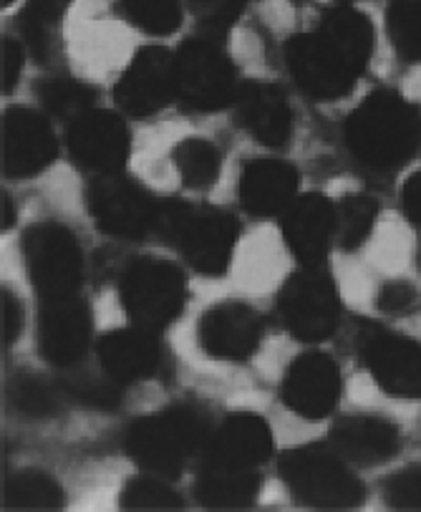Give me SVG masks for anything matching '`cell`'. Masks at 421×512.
Wrapping results in <instances>:
<instances>
[{"mask_svg":"<svg viewBox=\"0 0 421 512\" xmlns=\"http://www.w3.org/2000/svg\"><path fill=\"white\" fill-rule=\"evenodd\" d=\"M346 147L374 172L401 167L421 147V109L396 91H376L348 117Z\"/></svg>","mask_w":421,"mask_h":512,"instance_id":"1","label":"cell"},{"mask_svg":"<svg viewBox=\"0 0 421 512\" xmlns=\"http://www.w3.org/2000/svg\"><path fill=\"white\" fill-rule=\"evenodd\" d=\"M210 439V422L190 404L137 419L127 432V452L149 475L174 480L192 454Z\"/></svg>","mask_w":421,"mask_h":512,"instance_id":"2","label":"cell"},{"mask_svg":"<svg viewBox=\"0 0 421 512\" xmlns=\"http://www.w3.org/2000/svg\"><path fill=\"white\" fill-rule=\"evenodd\" d=\"M167 243L179 248L187 263L205 275H220L230 268L237 240V222L212 207H192L172 200L159 205L157 227Z\"/></svg>","mask_w":421,"mask_h":512,"instance_id":"3","label":"cell"},{"mask_svg":"<svg viewBox=\"0 0 421 512\" xmlns=\"http://www.w3.org/2000/svg\"><path fill=\"white\" fill-rule=\"evenodd\" d=\"M280 477L295 500L321 510H351L366 497L364 482L348 470L336 449L323 444L285 452Z\"/></svg>","mask_w":421,"mask_h":512,"instance_id":"4","label":"cell"},{"mask_svg":"<svg viewBox=\"0 0 421 512\" xmlns=\"http://www.w3.org/2000/svg\"><path fill=\"white\" fill-rule=\"evenodd\" d=\"M187 301L185 275L167 260H134L122 275V306L139 328L162 331Z\"/></svg>","mask_w":421,"mask_h":512,"instance_id":"5","label":"cell"},{"mask_svg":"<svg viewBox=\"0 0 421 512\" xmlns=\"http://www.w3.org/2000/svg\"><path fill=\"white\" fill-rule=\"evenodd\" d=\"M177 96L190 109L215 111L237 99V74L230 56L210 38H192L174 56Z\"/></svg>","mask_w":421,"mask_h":512,"instance_id":"6","label":"cell"},{"mask_svg":"<svg viewBox=\"0 0 421 512\" xmlns=\"http://www.w3.org/2000/svg\"><path fill=\"white\" fill-rule=\"evenodd\" d=\"M283 326L300 341H323L333 336L341 321V301L331 275L306 265V270L290 275L278 296Z\"/></svg>","mask_w":421,"mask_h":512,"instance_id":"7","label":"cell"},{"mask_svg":"<svg viewBox=\"0 0 421 512\" xmlns=\"http://www.w3.org/2000/svg\"><path fill=\"white\" fill-rule=\"evenodd\" d=\"M28 275L41 298H61L79 293L84 278V255L79 240L61 225H38L23 238Z\"/></svg>","mask_w":421,"mask_h":512,"instance_id":"8","label":"cell"},{"mask_svg":"<svg viewBox=\"0 0 421 512\" xmlns=\"http://www.w3.org/2000/svg\"><path fill=\"white\" fill-rule=\"evenodd\" d=\"M285 61L295 84L321 101L346 96L361 76L321 31L298 33L290 38L285 46Z\"/></svg>","mask_w":421,"mask_h":512,"instance_id":"9","label":"cell"},{"mask_svg":"<svg viewBox=\"0 0 421 512\" xmlns=\"http://www.w3.org/2000/svg\"><path fill=\"white\" fill-rule=\"evenodd\" d=\"M89 212L101 233L142 238L157 227L159 205L127 177L104 172L89 187Z\"/></svg>","mask_w":421,"mask_h":512,"instance_id":"10","label":"cell"},{"mask_svg":"<svg viewBox=\"0 0 421 512\" xmlns=\"http://www.w3.org/2000/svg\"><path fill=\"white\" fill-rule=\"evenodd\" d=\"M366 369L386 394L414 399L421 396V346L401 333L371 326L361 336Z\"/></svg>","mask_w":421,"mask_h":512,"instance_id":"11","label":"cell"},{"mask_svg":"<svg viewBox=\"0 0 421 512\" xmlns=\"http://www.w3.org/2000/svg\"><path fill=\"white\" fill-rule=\"evenodd\" d=\"M172 96H177L174 56L159 46L142 48L114 89L116 104L134 117H147L164 109Z\"/></svg>","mask_w":421,"mask_h":512,"instance_id":"12","label":"cell"},{"mask_svg":"<svg viewBox=\"0 0 421 512\" xmlns=\"http://www.w3.org/2000/svg\"><path fill=\"white\" fill-rule=\"evenodd\" d=\"M91 338L89 306L74 296L41 298L38 313V349L46 361L71 369L86 354Z\"/></svg>","mask_w":421,"mask_h":512,"instance_id":"13","label":"cell"},{"mask_svg":"<svg viewBox=\"0 0 421 512\" xmlns=\"http://www.w3.org/2000/svg\"><path fill=\"white\" fill-rule=\"evenodd\" d=\"M341 396V371L328 354L308 351L285 371L283 402L306 419H323L336 409Z\"/></svg>","mask_w":421,"mask_h":512,"instance_id":"14","label":"cell"},{"mask_svg":"<svg viewBox=\"0 0 421 512\" xmlns=\"http://www.w3.org/2000/svg\"><path fill=\"white\" fill-rule=\"evenodd\" d=\"M263 316L245 303H217L202 316L197 338L205 354L220 361H248L263 341Z\"/></svg>","mask_w":421,"mask_h":512,"instance_id":"15","label":"cell"},{"mask_svg":"<svg viewBox=\"0 0 421 512\" xmlns=\"http://www.w3.org/2000/svg\"><path fill=\"white\" fill-rule=\"evenodd\" d=\"M58 144L46 119L33 109L13 106L3 114V172L31 177L56 159Z\"/></svg>","mask_w":421,"mask_h":512,"instance_id":"16","label":"cell"},{"mask_svg":"<svg viewBox=\"0 0 421 512\" xmlns=\"http://www.w3.org/2000/svg\"><path fill=\"white\" fill-rule=\"evenodd\" d=\"M132 137L122 119L111 111L89 109L71 122L69 149L74 159L96 172H116L129 157Z\"/></svg>","mask_w":421,"mask_h":512,"instance_id":"17","label":"cell"},{"mask_svg":"<svg viewBox=\"0 0 421 512\" xmlns=\"http://www.w3.org/2000/svg\"><path fill=\"white\" fill-rule=\"evenodd\" d=\"M273 434L258 414H232L210 434L205 444V465L255 470L270 460Z\"/></svg>","mask_w":421,"mask_h":512,"instance_id":"18","label":"cell"},{"mask_svg":"<svg viewBox=\"0 0 421 512\" xmlns=\"http://www.w3.org/2000/svg\"><path fill=\"white\" fill-rule=\"evenodd\" d=\"M285 243L306 265H318L336 238V207L323 195H306L285 210Z\"/></svg>","mask_w":421,"mask_h":512,"instance_id":"19","label":"cell"},{"mask_svg":"<svg viewBox=\"0 0 421 512\" xmlns=\"http://www.w3.org/2000/svg\"><path fill=\"white\" fill-rule=\"evenodd\" d=\"M99 361L104 374H109L116 384H134L149 379L159 369L162 351L154 333L147 328H119L101 338Z\"/></svg>","mask_w":421,"mask_h":512,"instance_id":"20","label":"cell"},{"mask_svg":"<svg viewBox=\"0 0 421 512\" xmlns=\"http://www.w3.org/2000/svg\"><path fill=\"white\" fill-rule=\"evenodd\" d=\"M237 122L265 147H283L290 137V106L273 84L250 81L237 91Z\"/></svg>","mask_w":421,"mask_h":512,"instance_id":"21","label":"cell"},{"mask_svg":"<svg viewBox=\"0 0 421 512\" xmlns=\"http://www.w3.org/2000/svg\"><path fill=\"white\" fill-rule=\"evenodd\" d=\"M298 172L278 159H255L240 177V202L253 215H278L295 202Z\"/></svg>","mask_w":421,"mask_h":512,"instance_id":"22","label":"cell"},{"mask_svg":"<svg viewBox=\"0 0 421 512\" xmlns=\"http://www.w3.org/2000/svg\"><path fill=\"white\" fill-rule=\"evenodd\" d=\"M331 447L356 465H381L399 449V432L381 417H348L331 432Z\"/></svg>","mask_w":421,"mask_h":512,"instance_id":"23","label":"cell"},{"mask_svg":"<svg viewBox=\"0 0 421 512\" xmlns=\"http://www.w3.org/2000/svg\"><path fill=\"white\" fill-rule=\"evenodd\" d=\"M260 492V475L255 470L205 465L195 482V497L212 510H240L250 507Z\"/></svg>","mask_w":421,"mask_h":512,"instance_id":"24","label":"cell"},{"mask_svg":"<svg viewBox=\"0 0 421 512\" xmlns=\"http://www.w3.org/2000/svg\"><path fill=\"white\" fill-rule=\"evenodd\" d=\"M318 31L346 56L358 74H364L374 51V26L364 13L348 6L333 8L323 16Z\"/></svg>","mask_w":421,"mask_h":512,"instance_id":"25","label":"cell"},{"mask_svg":"<svg viewBox=\"0 0 421 512\" xmlns=\"http://www.w3.org/2000/svg\"><path fill=\"white\" fill-rule=\"evenodd\" d=\"M64 500L61 485L38 470L18 472L3 487V505L11 510H58L64 507Z\"/></svg>","mask_w":421,"mask_h":512,"instance_id":"26","label":"cell"},{"mask_svg":"<svg viewBox=\"0 0 421 512\" xmlns=\"http://www.w3.org/2000/svg\"><path fill=\"white\" fill-rule=\"evenodd\" d=\"M174 167L192 190H205L220 177V152L210 139H185L174 149Z\"/></svg>","mask_w":421,"mask_h":512,"instance_id":"27","label":"cell"},{"mask_svg":"<svg viewBox=\"0 0 421 512\" xmlns=\"http://www.w3.org/2000/svg\"><path fill=\"white\" fill-rule=\"evenodd\" d=\"M386 28L401 59L421 61V0H394L386 11Z\"/></svg>","mask_w":421,"mask_h":512,"instance_id":"28","label":"cell"},{"mask_svg":"<svg viewBox=\"0 0 421 512\" xmlns=\"http://www.w3.org/2000/svg\"><path fill=\"white\" fill-rule=\"evenodd\" d=\"M124 18L152 36H169L182 23L179 0H119Z\"/></svg>","mask_w":421,"mask_h":512,"instance_id":"29","label":"cell"},{"mask_svg":"<svg viewBox=\"0 0 421 512\" xmlns=\"http://www.w3.org/2000/svg\"><path fill=\"white\" fill-rule=\"evenodd\" d=\"M71 0H31L21 16V33L36 59L48 53L51 31L58 26Z\"/></svg>","mask_w":421,"mask_h":512,"instance_id":"30","label":"cell"},{"mask_svg":"<svg viewBox=\"0 0 421 512\" xmlns=\"http://www.w3.org/2000/svg\"><path fill=\"white\" fill-rule=\"evenodd\" d=\"M376 220V202L366 195H351L336 207V238L346 250L364 245Z\"/></svg>","mask_w":421,"mask_h":512,"instance_id":"31","label":"cell"},{"mask_svg":"<svg viewBox=\"0 0 421 512\" xmlns=\"http://www.w3.org/2000/svg\"><path fill=\"white\" fill-rule=\"evenodd\" d=\"M38 99H41V104L51 111L53 117L74 122V119H79L81 114H86L91 109V104H94V91L89 86L79 84V81L51 79L46 84H41Z\"/></svg>","mask_w":421,"mask_h":512,"instance_id":"32","label":"cell"},{"mask_svg":"<svg viewBox=\"0 0 421 512\" xmlns=\"http://www.w3.org/2000/svg\"><path fill=\"white\" fill-rule=\"evenodd\" d=\"M8 399L28 417H53L58 412V391L36 374H21L8 386Z\"/></svg>","mask_w":421,"mask_h":512,"instance_id":"33","label":"cell"},{"mask_svg":"<svg viewBox=\"0 0 421 512\" xmlns=\"http://www.w3.org/2000/svg\"><path fill=\"white\" fill-rule=\"evenodd\" d=\"M119 502L124 510H179L182 507V497L167 485V480L149 472L144 477L129 480Z\"/></svg>","mask_w":421,"mask_h":512,"instance_id":"34","label":"cell"},{"mask_svg":"<svg viewBox=\"0 0 421 512\" xmlns=\"http://www.w3.org/2000/svg\"><path fill=\"white\" fill-rule=\"evenodd\" d=\"M61 386H64V391L71 399L96 409H114L119 399H122L119 384L109 374L96 376L89 374V371H69Z\"/></svg>","mask_w":421,"mask_h":512,"instance_id":"35","label":"cell"},{"mask_svg":"<svg viewBox=\"0 0 421 512\" xmlns=\"http://www.w3.org/2000/svg\"><path fill=\"white\" fill-rule=\"evenodd\" d=\"M190 11L210 33H222L243 16L245 0H187Z\"/></svg>","mask_w":421,"mask_h":512,"instance_id":"36","label":"cell"},{"mask_svg":"<svg viewBox=\"0 0 421 512\" xmlns=\"http://www.w3.org/2000/svg\"><path fill=\"white\" fill-rule=\"evenodd\" d=\"M386 500L396 510H421V465L391 477L386 485Z\"/></svg>","mask_w":421,"mask_h":512,"instance_id":"37","label":"cell"},{"mask_svg":"<svg viewBox=\"0 0 421 512\" xmlns=\"http://www.w3.org/2000/svg\"><path fill=\"white\" fill-rule=\"evenodd\" d=\"M23 69V53L13 38H3L0 43V84H3V94L13 91L18 76Z\"/></svg>","mask_w":421,"mask_h":512,"instance_id":"38","label":"cell"},{"mask_svg":"<svg viewBox=\"0 0 421 512\" xmlns=\"http://www.w3.org/2000/svg\"><path fill=\"white\" fill-rule=\"evenodd\" d=\"M0 311H3V344L13 346V341L21 336L23 311L21 301H18L11 288H3V293H0Z\"/></svg>","mask_w":421,"mask_h":512,"instance_id":"39","label":"cell"},{"mask_svg":"<svg viewBox=\"0 0 421 512\" xmlns=\"http://www.w3.org/2000/svg\"><path fill=\"white\" fill-rule=\"evenodd\" d=\"M414 301H416V291L409 286V283H401V280H396V283H386V286L379 291V298H376V303H379V308L384 313H401L406 311V308L414 306Z\"/></svg>","mask_w":421,"mask_h":512,"instance_id":"40","label":"cell"},{"mask_svg":"<svg viewBox=\"0 0 421 512\" xmlns=\"http://www.w3.org/2000/svg\"><path fill=\"white\" fill-rule=\"evenodd\" d=\"M401 202H404V212L414 225L421 227V172H414L409 182L401 192Z\"/></svg>","mask_w":421,"mask_h":512,"instance_id":"41","label":"cell"},{"mask_svg":"<svg viewBox=\"0 0 421 512\" xmlns=\"http://www.w3.org/2000/svg\"><path fill=\"white\" fill-rule=\"evenodd\" d=\"M13 220H16V215H13V202H11V197L3 195V230H6V227H11Z\"/></svg>","mask_w":421,"mask_h":512,"instance_id":"42","label":"cell"},{"mask_svg":"<svg viewBox=\"0 0 421 512\" xmlns=\"http://www.w3.org/2000/svg\"><path fill=\"white\" fill-rule=\"evenodd\" d=\"M0 3H3V6H11L13 0H0Z\"/></svg>","mask_w":421,"mask_h":512,"instance_id":"43","label":"cell"},{"mask_svg":"<svg viewBox=\"0 0 421 512\" xmlns=\"http://www.w3.org/2000/svg\"><path fill=\"white\" fill-rule=\"evenodd\" d=\"M419 265H421V250H419Z\"/></svg>","mask_w":421,"mask_h":512,"instance_id":"44","label":"cell"}]
</instances>
